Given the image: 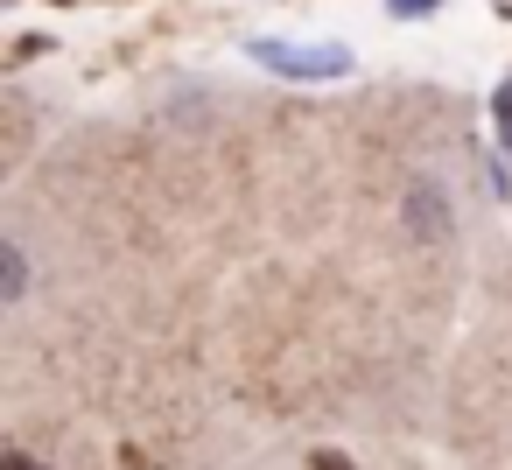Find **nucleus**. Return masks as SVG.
I'll return each instance as SVG.
<instances>
[{
  "label": "nucleus",
  "mask_w": 512,
  "mask_h": 470,
  "mask_svg": "<svg viewBox=\"0 0 512 470\" xmlns=\"http://www.w3.org/2000/svg\"><path fill=\"white\" fill-rule=\"evenodd\" d=\"M22 281H29V267H22V253H15V246H8V302H15V295H22Z\"/></svg>",
  "instance_id": "obj_3"
},
{
  "label": "nucleus",
  "mask_w": 512,
  "mask_h": 470,
  "mask_svg": "<svg viewBox=\"0 0 512 470\" xmlns=\"http://www.w3.org/2000/svg\"><path fill=\"white\" fill-rule=\"evenodd\" d=\"M400 8H407V15H421V8H428V0H400Z\"/></svg>",
  "instance_id": "obj_6"
},
{
  "label": "nucleus",
  "mask_w": 512,
  "mask_h": 470,
  "mask_svg": "<svg viewBox=\"0 0 512 470\" xmlns=\"http://www.w3.org/2000/svg\"><path fill=\"white\" fill-rule=\"evenodd\" d=\"M491 120H498V148L512 155V78L498 85V99H491Z\"/></svg>",
  "instance_id": "obj_2"
},
{
  "label": "nucleus",
  "mask_w": 512,
  "mask_h": 470,
  "mask_svg": "<svg viewBox=\"0 0 512 470\" xmlns=\"http://www.w3.org/2000/svg\"><path fill=\"white\" fill-rule=\"evenodd\" d=\"M253 64L281 71V78H344L351 71V50H302V43H253Z\"/></svg>",
  "instance_id": "obj_1"
},
{
  "label": "nucleus",
  "mask_w": 512,
  "mask_h": 470,
  "mask_svg": "<svg viewBox=\"0 0 512 470\" xmlns=\"http://www.w3.org/2000/svg\"><path fill=\"white\" fill-rule=\"evenodd\" d=\"M309 470H351V463H344V456H316Z\"/></svg>",
  "instance_id": "obj_5"
},
{
  "label": "nucleus",
  "mask_w": 512,
  "mask_h": 470,
  "mask_svg": "<svg viewBox=\"0 0 512 470\" xmlns=\"http://www.w3.org/2000/svg\"><path fill=\"white\" fill-rule=\"evenodd\" d=\"M0 470H50V463H36V456H22V449H8V456H0Z\"/></svg>",
  "instance_id": "obj_4"
}]
</instances>
